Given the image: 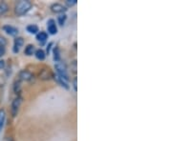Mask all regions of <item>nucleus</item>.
Instances as JSON below:
<instances>
[{
	"label": "nucleus",
	"mask_w": 172,
	"mask_h": 141,
	"mask_svg": "<svg viewBox=\"0 0 172 141\" xmlns=\"http://www.w3.org/2000/svg\"><path fill=\"white\" fill-rule=\"evenodd\" d=\"M32 8V3L29 0H21L16 3L14 11L17 15H23L25 14L30 9Z\"/></svg>",
	"instance_id": "nucleus-1"
},
{
	"label": "nucleus",
	"mask_w": 172,
	"mask_h": 141,
	"mask_svg": "<svg viewBox=\"0 0 172 141\" xmlns=\"http://www.w3.org/2000/svg\"><path fill=\"white\" fill-rule=\"evenodd\" d=\"M55 70L57 72V75H60V77H62L63 79L68 81V74H67V67L65 65V63H63L62 61H57L55 64Z\"/></svg>",
	"instance_id": "nucleus-2"
},
{
	"label": "nucleus",
	"mask_w": 172,
	"mask_h": 141,
	"mask_svg": "<svg viewBox=\"0 0 172 141\" xmlns=\"http://www.w3.org/2000/svg\"><path fill=\"white\" fill-rule=\"evenodd\" d=\"M34 78V75L29 70H21L20 73H19V80H22V81H30Z\"/></svg>",
	"instance_id": "nucleus-3"
},
{
	"label": "nucleus",
	"mask_w": 172,
	"mask_h": 141,
	"mask_svg": "<svg viewBox=\"0 0 172 141\" xmlns=\"http://www.w3.org/2000/svg\"><path fill=\"white\" fill-rule=\"evenodd\" d=\"M21 97H16L12 104V112H13V115L15 116V114L18 112V109L20 107V104H21Z\"/></svg>",
	"instance_id": "nucleus-4"
},
{
	"label": "nucleus",
	"mask_w": 172,
	"mask_h": 141,
	"mask_svg": "<svg viewBox=\"0 0 172 141\" xmlns=\"http://www.w3.org/2000/svg\"><path fill=\"white\" fill-rule=\"evenodd\" d=\"M23 44H24V39L22 37H16L14 39V44H13V52L17 54L20 48L23 46Z\"/></svg>",
	"instance_id": "nucleus-5"
},
{
	"label": "nucleus",
	"mask_w": 172,
	"mask_h": 141,
	"mask_svg": "<svg viewBox=\"0 0 172 141\" xmlns=\"http://www.w3.org/2000/svg\"><path fill=\"white\" fill-rule=\"evenodd\" d=\"M51 10L53 12H55V13H62V12H66L67 9L60 3H55L51 6Z\"/></svg>",
	"instance_id": "nucleus-6"
},
{
	"label": "nucleus",
	"mask_w": 172,
	"mask_h": 141,
	"mask_svg": "<svg viewBox=\"0 0 172 141\" xmlns=\"http://www.w3.org/2000/svg\"><path fill=\"white\" fill-rule=\"evenodd\" d=\"M47 28H48V32L51 34H55L57 32V28L55 25V21L54 19H50L47 23Z\"/></svg>",
	"instance_id": "nucleus-7"
},
{
	"label": "nucleus",
	"mask_w": 172,
	"mask_h": 141,
	"mask_svg": "<svg viewBox=\"0 0 172 141\" xmlns=\"http://www.w3.org/2000/svg\"><path fill=\"white\" fill-rule=\"evenodd\" d=\"M3 30L4 32H6L8 34L12 35V36H16V35L18 34V30L13 26H10V25H6L3 27Z\"/></svg>",
	"instance_id": "nucleus-8"
},
{
	"label": "nucleus",
	"mask_w": 172,
	"mask_h": 141,
	"mask_svg": "<svg viewBox=\"0 0 172 141\" xmlns=\"http://www.w3.org/2000/svg\"><path fill=\"white\" fill-rule=\"evenodd\" d=\"M47 38H48V34L45 32H40L39 33H37V35H36V39L39 41L41 44H43L47 40Z\"/></svg>",
	"instance_id": "nucleus-9"
},
{
	"label": "nucleus",
	"mask_w": 172,
	"mask_h": 141,
	"mask_svg": "<svg viewBox=\"0 0 172 141\" xmlns=\"http://www.w3.org/2000/svg\"><path fill=\"white\" fill-rule=\"evenodd\" d=\"M55 79H56V81L59 82L62 87H64L65 89H69V86H68L67 80L63 79V78H62V77H60V75H56V76H55Z\"/></svg>",
	"instance_id": "nucleus-10"
},
{
	"label": "nucleus",
	"mask_w": 172,
	"mask_h": 141,
	"mask_svg": "<svg viewBox=\"0 0 172 141\" xmlns=\"http://www.w3.org/2000/svg\"><path fill=\"white\" fill-rule=\"evenodd\" d=\"M54 60L55 62L60 61V48L55 46L54 48Z\"/></svg>",
	"instance_id": "nucleus-11"
},
{
	"label": "nucleus",
	"mask_w": 172,
	"mask_h": 141,
	"mask_svg": "<svg viewBox=\"0 0 172 141\" xmlns=\"http://www.w3.org/2000/svg\"><path fill=\"white\" fill-rule=\"evenodd\" d=\"M24 52H25V55H26V56H32V55H34V46L32 45V44H29V45L25 48Z\"/></svg>",
	"instance_id": "nucleus-12"
},
{
	"label": "nucleus",
	"mask_w": 172,
	"mask_h": 141,
	"mask_svg": "<svg viewBox=\"0 0 172 141\" xmlns=\"http://www.w3.org/2000/svg\"><path fill=\"white\" fill-rule=\"evenodd\" d=\"M5 119H6V113L4 110H0V130L3 127L4 125V122H5Z\"/></svg>",
	"instance_id": "nucleus-13"
},
{
	"label": "nucleus",
	"mask_w": 172,
	"mask_h": 141,
	"mask_svg": "<svg viewBox=\"0 0 172 141\" xmlns=\"http://www.w3.org/2000/svg\"><path fill=\"white\" fill-rule=\"evenodd\" d=\"M35 56L37 59H39V60H43L45 58V52L43 50L39 49V50H37L35 51Z\"/></svg>",
	"instance_id": "nucleus-14"
},
{
	"label": "nucleus",
	"mask_w": 172,
	"mask_h": 141,
	"mask_svg": "<svg viewBox=\"0 0 172 141\" xmlns=\"http://www.w3.org/2000/svg\"><path fill=\"white\" fill-rule=\"evenodd\" d=\"M27 31H28L30 33L34 34V33H36V32H38V27H37L36 25L32 24V25H29V26L27 27Z\"/></svg>",
	"instance_id": "nucleus-15"
},
{
	"label": "nucleus",
	"mask_w": 172,
	"mask_h": 141,
	"mask_svg": "<svg viewBox=\"0 0 172 141\" xmlns=\"http://www.w3.org/2000/svg\"><path fill=\"white\" fill-rule=\"evenodd\" d=\"M8 12V5L4 2L0 3V15H3Z\"/></svg>",
	"instance_id": "nucleus-16"
},
{
	"label": "nucleus",
	"mask_w": 172,
	"mask_h": 141,
	"mask_svg": "<svg viewBox=\"0 0 172 141\" xmlns=\"http://www.w3.org/2000/svg\"><path fill=\"white\" fill-rule=\"evenodd\" d=\"M66 18H67V16L65 14H62V15L59 16V23H60V25H61V26L64 25V23L66 21Z\"/></svg>",
	"instance_id": "nucleus-17"
},
{
	"label": "nucleus",
	"mask_w": 172,
	"mask_h": 141,
	"mask_svg": "<svg viewBox=\"0 0 172 141\" xmlns=\"http://www.w3.org/2000/svg\"><path fill=\"white\" fill-rule=\"evenodd\" d=\"M65 4H66L68 7H73L74 5L76 4V0H66V1H65Z\"/></svg>",
	"instance_id": "nucleus-18"
},
{
	"label": "nucleus",
	"mask_w": 172,
	"mask_h": 141,
	"mask_svg": "<svg viewBox=\"0 0 172 141\" xmlns=\"http://www.w3.org/2000/svg\"><path fill=\"white\" fill-rule=\"evenodd\" d=\"M14 92L15 93L20 92V82H19V81H16L14 83Z\"/></svg>",
	"instance_id": "nucleus-19"
},
{
	"label": "nucleus",
	"mask_w": 172,
	"mask_h": 141,
	"mask_svg": "<svg viewBox=\"0 0 172 141\" xmlns=\"http://www.w3.org/2000/svg\"><path fill=\"white\" fill-rule=\"evenodd\" d=\"M7 44V40L4 36H2V35H0V46H4Z\"/></svg>",
	"instance_id": "nucleus-20"
},
{
	"label": "nucleus",
	"mask_w": 172,
	"mask_h": 141,
	"mask_svg": "<svg viewBox=\"0 0 172 141\" xmlns=\"http://www.w3.org/2000/svg\"><path fill=\"white\" fill-rule=\"evenodd\" d=\"M6 52V49L4 46H0V57H2Z\"/></svg>",
	"instance_id": "nucleus-21"
},
{
	"label": "nucleus",
	"mask_w": 172,
	"mask_h": 141,
	"mask_svg": "<svg viewBox=\"0 0 172 141\" xmlns=\"http://www.w3.org/2000/svg\"><path fill=\"white\" fill-rule=\"evenodd\" d=\"M4 67H5V61L0 60V69H3Z\"/></svg>",
	"instance_id": "nucleus-22"
},
{
	"label": "nucleus",
	"mask_w": 172,
	"mask_h": 141,
	"mask_svg": "<svg viewBox=\"0 0 172 141\" xmlns=\"http://www.w3.org/2000/svg\"><path fill=\"white\" fill-rule=\"evenodd\" d=\"M74 89H75V91H76V79L74 80Z\"/></svg>",
	"instance_id": "nucleus-23"
}]
</instances>
